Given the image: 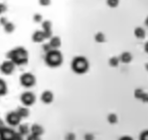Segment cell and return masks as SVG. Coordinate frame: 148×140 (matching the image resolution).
Listing matches in <instances>:
<instances>
[{
    "label": "cell",
    "instance_id": "obj_28",
    "mask_svg": "<svg viewBox=\"0 0 148 140\" xmlns=\"http://www.w3.org/2000/svg\"><path fill=\"white\" fill-rule=\"evenodd\" d=\"M38 1H39V4L42 6H47L51 4V0H38Z\"/></svg>",
    "mask_w": 148,
    "mask_h": 140
},
{
    "label": "cell",
    "instance_id": "obj_25",
    "mask_svg": "<svg viewBox=\"0 0 148 140\" xmlns=\"http://www.w3.org/2000/svg\"><path fill=\"white\" fill-rule=\"evenodd\" d=\"M139 140H148V130L143 131V132L140 134Z\"/></svg>",
    "mask_w": 148,
    "mask_h": 140
},
{
    "label": "cell",
    "instance_id": "obj_8",
    "mask_svg": "<svg viewBox=\"0 0 148 140\" xmlns=\"http://www.w3.org/2000/svg\"><path fill=\"white\" fill-rule=\"evenodd\" d=\"M22 117L18 115V113L16 111H12L9 112L8 115H6V121L8 123V125L10 126H16L20 124Z\"/></svg>",
    "mask_w": 148,
    "mask_h": 140
},
{
    "label": "cell",
    "instance_id": "obj_1",
    "mask_svg": "<svg viewBox=\"0 0 148 140\" xmlns=\"http://www.w3.org/2000/svg\"><path fill=\"white\" fill-rule=\"evenodd\" d=\"M7 58L10 61H12L16 65H24L28 62V51L27 49H25L22 47H16L7 54Z\"/></svg>",
    "mask_w": 148,
    "mask_h": 140
},
{
    "label": "cell",
    "instance_id": "obj_37",
    "mask_svg": "<svg viewBox=\"0 0 148 140\" xmlns=\"http://www.w3.org/2000/svg\"><path fill=\"white\" fill-rule=\"evenodd\" d=\"M145 69L148 71V63H147V64H145Z\"/></svg>",
    "mask_w": 148,
    "mask_h": 140
},
{
    "label": "cell",
    "instance_id": "obj_17",
    "mask_svg": "<svg viewBox=\"0 0 148 140\" xmlns=\"http://www.w3.org/2000/svg\"><path fill=\"white\" fill-rule=\"evenodd\" d=\"M16 112L18 113V115L23 119V117H27L28 115H29V110H28V108L26 107H18V110H16Z\"/></svg>",
    "mask_w": 148,
    "mask_h": 140
},
{
    "label": "cell",
    "instance_id": "obj_19",
    "mask_svg": "<svg viewBox=\"0 0 148 140\" xmlns=\"http://www.w3.org/2000/svg\"><path fill=\"white\" fill-rule=\"evenodd\" d=\"M95 40H96V42H98V43H103V42L106 41V38H105L104 33L98 32L97 34L95 35Z\"/></svg>",
    "mask_w": 148,
    "mask_h": 140
},
{
    "label": "cell",
    "instance_id": "obj_27",
    "mask_svg": "<svg viewBox=\"0 0 148 140\" xmlns=\"http://www.w3.org/2000/svg\"><path fill=\"white\" fill-rule=\"evenodd\" d=\"M43 51H45V54H46V53H49V51H53V47H51V45H49V43H45V45H43Z\"/></svg>",
    "mask_w": 148,
    "mask_h": 140
},
{
    "label": "cell",
    "instance_id": "obj_34",
    "mask_svg": "<svg viewBox=\"0 0 148 140\" xmlns=\"http://www.w3.org/2000/svg\"><path fill=\"white\" fill-rule=\"evenodd\" d=\"M144 51H145L146 53H147V54H148V41L146 42L145 45H144Z\"/></svg>",
    "mask_w": 148,
    "mask_h": 140
},
{
    "label": "cell",
    "instance_id": "obj_6",
    "mask_svg": "<svg viewBox=\"0 0 148 140\" xmlns=\"http://www.w3.org/2000/svg\"><path fill=\"white\" fill-rule=\"evenodd\" d=\"M21 101L25 106H31L35 103V95L31 92H26L22 94Z\"/></svg>",
    "mask_w": 148,
    "mask_h": 140
},
{
    "label": "cell",
    "instance_id": "obj_22",
    "mask_svg": "<svg viewBox=\"0 0 148 140\" xmlns=\"http://www.w3.org/2000/svg\"><path fill=\"white\" fill-rule=\"evenodd\" d=\"M7 92V88H6V84L3 80H0V95L4 96Z\"/></svg>",
    "mask_w": 148,
    "mask_h": 140
},
{
    "label": "cell",
    "instance_id": "obj_20",
    "mask_svg": "<svg viewBox=\"0 0 148 140\" xmlns=\"http://www.w3.org/2000/svg\"><path fill=\"white\" fill-rule=\"evenodd\" d=\"M3 27H4V31L6 33H12V32H14V25L12 22H7Z\"/></svg>",
    "mask_w": 148,
    "mask_h": 140
},
{
    "label": "cell",
    "instance_id": "obj_5",
    "mask_svg": "<svg viewBox=\"0 0 148 140\" xmlns=\"http://www.w3.org/2000/svg\"><path fill=\"white\" fill-rule=\"evenodd\" d=\"M16 133H14L12 129L2 127L0 131V140H14Z\"/></svg>",
    "mask_w": 148,
    "mask_h": 140
},
{
    "label": "cell",
    "instance_id": "obj_2",
    "mask_svg": "<svg viewBox=\"0 0 148 140\" xmlns=\"http://www.w3.org/2000/svg\"><path fill=\"white\" fill-rule=\"evenodd\" d=\"M71 68L73 70V72L77 73V74H83L86 73L88 69V62L84 57H75L72 60Z\"/></svg>",
    "mask_w": 148,
    "mask_h": 140
},
{
    "label": "cell",
    "instance_id": "obj_7",
    "mask_svg": "<svg viewBox=\"0 0 148 140\" xmlns=\"http://www.w3.org/2000/svg\"><path fill=\"white\" fill-rule=\"evenodd\" d=\"M14 66H16V64H14L12 61H10V60L4 61V62L1 64V72L6 75L12 74L14 70Z\"/></svg>",
    "mask_w": 148,
    "mask_h": 140
},
{
    "label": "cell",
    "instance_id": "obj_33",
    "mask_svg": "<svg viewBox=\"0 0 148 140\" xmlns=\"http://www.w3.org/2000/svg\"><path fill=\"white\" fill-rule=\"evenodd\" d=\"M7 22H8V21H6V19H5V18H3V16L1 18V24H2L3 26H4L5 24L7 23Z\"/></svg>",
    "mask_w": 148,
    "mask_h": 140
},
{
    "label": "cell",
    "instance_id": "obj_38",
    "mask_svg": "<svg viewBox=\"0 0 148 140\" xmlns=\"http://www.w3.org/2000/svg\"><path fill=\"white\" fill-rule=\"evenodd\" d=\"M147 103H148V100H147Z\"/></svg>",
    "mask_w": 148,
    "mask_h": 140
},
{
    "label": "cell",
    "instance_id": "obj_11",
    "mask_svg": "<svg viewBox=\"0 0 148 140\" xmlns=\"http://www.w3.org/2000/svg\"><path fill=\"white\" fill-rule=\"evenodd\" d=\"M53 100V95L51 91H44L41 94V101L45 104H49Z\"/></svg>",
    "mask_w": 148,
    "mask_h": 140
},
{
    "label": "cell",
    "instance_id": "obj_18",
    "mask_svg": "<svg viewBox=\"0 0 148 140\" xmlns=\"http://www.w3.org/2000/svg\"><path fill=\"white\" fill-rule=\"evenodd\" d=\"M119 62H120V59L118 58V57H111L108 61L109 65H110L111 67H117Z\"/></svg>",
    "mask_w": 148,
    "mask_h": 140
},
{
    "label": "cell",
    "instance_id": "obj_23",
    "mask_svg": "<svg viewBox=\"0 0 148 140\" xmlns=\"http://www.w3.org/2000/svg\"><path fill=\"white\" fill-rule=\"evenodd\" d=\"M107 121H108L109 124H116L117 123V117H116L115 113H110V115H108V117H107Z\"/></svg>",
    "mask_w": 148,
    "mask_h": 140
},
{
    "label": "cell",
    "instance_id": "obj_9",
    "mask_svg": "<svg viewBox=\"0 0 148 140\" xmlns=\"http://www.w3.org/2000/svg\"><path fill=\"white\" fill-rule=\"evenodd\" d=\"M134 96H135V98L136 99H139V100H141L142 102H144V103H147L148 94H146L142 89H136L135 90Z\"/></svg>",
    "mask_w": 148,
    "mask_h": 140
},
{
    "label": "cell",
    "instance_id": "obj_29",
    "mask_svg": "<svg viewBox=\"0 0 148 140\" xmlns=\"http://www.w3.org/2000/svg\"><path fill=\"white\" fill-rule=\"evenodd\" d=\"M65 139H66V140H75V135H74L73 133H69V134H67V135H66Z\"/></svg>",
    "mask_w": 148,
    "mask_h": 140
},
{
    "label": "cell",
    "instance_id": "obj_32",
    "mask_svg": "<svg viewBox=\"0 0 148 140\" xmlns=\"http://www.w3.org/2000/svg\"><path fill=\"white\" fill-rule=\"evenodd\" d=\"M119 140H133L131 137H129V136H123V137H121Z\"/></svg>",
    "mask_w": 148,
    "mask_h": 140
},
{
    "label": "cell",
    "instance_id": "obj_3",
    "mask_svg": "<svg viewBox=\"0 0 148 140\" xmlns=\"http://www.w3.org/2000/svg\"><path fill=\"white\" fill-rule=\"evenodd\" d=\"M63 62V56L61 51L58 49H53V51L46 53L45 55V63L49 67H58L62 64Z\"/></svg>",
    "mask_w": 148,
    "mask_h": 140
},
{
    "label": "cell",
    "instance_id": "obj_24",
    "mask_svg": "<svg viewBox=\"0 0 148 140\" xmlns=\"http://www.w3.org/2000/svg\"><path fill=\"white\" fill-rule=\"evenodd\" d=\"M106 3L109 7L114 8V7H117L118 3H119V0H106Z\"/></svg>",
    "mask_w": 148,
    "mask_h": 140
},
{
    "label": "cell",
    "instance_id": "obj_30",
    "mask_svg": "<svg viewBox=\"0 0 148 140\" xmlns=\"http://www.w3.org/2000/svg\"><path fill=\"white\" fill-rule=\"evenodd\" d=\"M27 140H40V138H39V136H36V135L31 134L30 136H28Z\"/></svg>",
    "mask_w": 148,
    "mask_h": 140
},
{
    "label": "cell",
    "instance_id": "obj_4",
    "mask_svg": "<svg viewBox=\"0 0 148 140\" xmlns=\"http://www.w3.org/2000/svg\"><path fill=\"white\" fill-rule=\"evenodd\" d=\"M35 76L31 73H24L20 77V82L25 88H31L35 84Z\"/></svg>",
    "mask_w": 148,
    "mask_h": 140
},
{
    "label": "cell",
    "instance_id": "obj_15",
    "mask_svg": "<svg viewBox=\"0 0 148 140\" xmlns=\"http://www.w3.org/2000/svg\"><path fill=\"white\" fill-rule=\"evenodd\" d=\"M119 59H120V62H123V63H125V64H127L132 61L133 57L129 51H125V53H123V54L120 55Z\"/></svg>",
    "mask_w": 148,
    "mask_h": 140
},
{
    "label": "cell",
    "instance_id": "obj_12",
    "mask_svg": "<svg viewBox=\"0 0 148 140\" xmlns=\"http://www.w3.org/2000/svg\"><path fill=\"white\" fill-rule=\"evenodd\" d=\"M45 38V35H44L43 31H36V32L33 33L32 35V40L34 42H37V43H39V42H42Z\"/></svg>",
    "mask_w": 148,
    "mask_h": 140
},
{
    "label": "cell",
    "instance_id": "obj_26",
    "mask_svg": "<svg viewBox=\"0 0 148 140\" xmlns=\"http://www.w3.org/2000/svg\"><path fill=\"white\" fill-rule=\"evenodd\" d=\"M33 20H34V22H36V23H39V22L42 21V16L39 14H35L34 16H33Z\"/></svg>",
    "mask_w": 148,
    "mask_h": 140
},
{
    "label": "cell",
    "instance_id": "obj_13",
    "mask_svg": "<svg viewBox=\"0 0 148 140\" xmlns=\"http://www.w3.org/2000/svg\"><path fill=\"white\" fill-rule=\"evenodd\" d=\"M31 134L36 135V136H39L40 137V136L43 134V128H42L41 126H39V125H37V124L32 125V127H31Z\"/></svg>",
    "mask_w": 148,
    "mask_h": 140
},
{
    "label": "cell",
    "instance_id": "obj_14",
    "mask_svg": "<svg viewBox=\"0 0 148 140\" xmlns=\"http://www.w3.org/2000/svg\"><path fill=\"white\" fill-rule=\"evenodd\" d=\"M61 43H62V41H61L60 37H58V36H53V37H51L49 39V45L53 47V49H59L61 47Z\"/></svg>",
    "mask_w": 148,
    "mask_h": 140
},
{
    "label": "cell",
    "instance_id": "obj_31",
    "mask_svg": "<svg viewBox=\"0 0 148 140\" xmlns=\"http://www.w3.org/2000/svg\"><path fill=\"white\" fill-rule=\"evenodd\" d=\"M84 140H94L92 134H86L84 135Z\"/></svg>",
    "mask_w": 148,
    "mask_h": 140
},
{
    "label": "cell",
    "instance_id": "obj_16",
    "mask_svg": "<svg viewBox=\"0 0 148 140\" xmlns=\"http://www.w3.org/2000/svg\"><path fill=\"white\" fill-rule=\"evenodd\" d=\"M134 34L137 38H139V39H143V38L145 37L146 33L143 28H141V27H137V28H135Z\"/></svg>",
    "mask_w": 148,
    "mask_h": 140
},
{
    "label": "cell",
    "instance_id": "obj_35",
    "mask_svg": "<svg viewBox=\"0 0 148 140\" xmlns=\"http://www.w3.org/2000/svg\"><path fill=\"white\" fill-rule=\"evenodd\" d=\"M4 10H5V5L2 3V4H1V12H4Z\"/></svg>",
    "mask_w": 148,
    "mask_h": 140
},
{
    "label": "cell",
    "instance_id": "obj_10",
    "mask_svg": "<svg viewBox=\"0 0 148 140\" xmlns=\"http://www.w3.org/2000/svg\"><path fill=\"white\" fill-rule=\"evenodd\" d=\"M42 31H43L45 38H51V21L42 22Z\"/></svg>",
    "mask_w": 148,
    "mask_h": 140
},
{
    "label": "cell",
    "instance_id": "obj_21",
    "mask_svg": "<svg viewBox=\"0 0 148 140\" xmlns=\"http://www.w3.org/2000/svg\"><path fill=\"white\" fill-rule=\"evenodd\" d=\"M18 133L21 134L22 136L28 135V133H29V129H28L27 125H21V126L18 127Z\"/></svg>",
    "mask_w": 148,
    "mask_h": 140
},
{
    "label": "cell",
    "instance_id": "obj_36",
    "mask_svg": "<svg viewBox=\"0 0 148 140\" xmlns=\"http://www.w3.org/2000/svg\"><path fill=\"white\" fill-rule=\"evenodd\" d=\"M145 25L148 27V16H147V18H146V19H145Z\"/></svg>",
    "mask_w": 148,
    "mask_h": 140
}]
</instances>
